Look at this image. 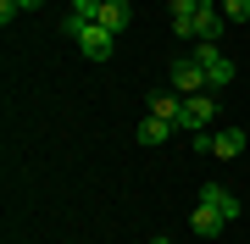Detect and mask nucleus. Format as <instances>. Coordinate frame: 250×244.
Returning <instances> with one entry per match:
<instances>
[{
  "label": "nucleus",
  "instance_id": "nucleus-1",
  "mask_svg": "<svg viewBox=\"0 0 250 244\" xmlns=\"http://www.w3.org/2000/svg\"><path fill=\"white\" fill-rule=\"evenodd\" d=\"M62 34H67V39H72V45H78L83 56H89V61H111V50H117V34H111L106 22H89V17H72V11L62 17Z\"/></svg>",
  "mask_w": 250,
  "mask_h": 244
},
{
  "label": "nucleus",
  "instance_id": "nucleus-2",
  "mask_svg": "<svg viewBox=\"0 0 250 244\" xmlns=\"http://www.w3.org/2000/svg\"><path fill=\"white\" fill-rule=\"evenodd\" d=\"M211 122H217V94H184V106H178L184 133H206Z\"/></svg>",
  "mask_w": 250,
  "mask_h": 244
},
{
  "label": "nucleus",
  "instance_id": "nucleus-3",
  "mask_svg": "<svg viewBox=\"0 0 250 244\" xmlns=\"http://www.w3.org/2000/svg\"><path fill=\"white\" fill-rule=\"evenodd\" d=\"M223 34H228V17L211 6V0H200V11H195V45H217Z\"/></svg>",
  "mask_w": 250,
  "mask_h": 244
},
{
  "label": "nucleus",
  "instance_id": "nucleus-4",
  "mask_svg": "<svg viewBox=\"0 0 250 244\" xmlns=\"http://www.w3.org/2000/svg\"><path fill=\"white\" fill-rule=\"evenodd\" d=\"M172 89H178V94H206V67L189 61V56L172 61Z\"/></svg>",
  "mask_w": 250,
  "mask_h": 244
},
{
  "label": "nucleus",
  "instance_id": "nucleus-5",
  "mask_svg": "<svg viewBox=\"0 0 250 244\" xmlns=\"http://www.w3.org/2000/svg\"><path fill=\"white\" fill-rule=\"evenodd\" d=\"M189 233H195V239H217V233H223V211H211L200 200V206L189 211Z\"/></svg>",
  "mask_w": 250,
  "mask_h": 244
},
{
  "label": "nucleus",
  "instance_id": "nucleus-6",
  "mask_svg": "<svg viewBox=\"0 0 250 244\" xmlns=\"http://www.w3.org/2000/svg\"><path fill=\"white\" fill-rule=\"evenodd\" d=\"M167 11H172V34H178V39H195V11H200V0H167Z\"/></svg>",
  "mask_w": 250,
  "mask_h": 244
},
{
  "label": "nucleus",
  "instance_id": "nucleus-7",
  "mask_svg": "<svg viewBox=\"0 0 250 244\" xmlns=\"http://www.w3.org/2000/svg\"><path fill=\"white\" fill-rule=\"evenodd\" d=\"M200 200H206L211 211H223V222H233V217H239V200H233L223 183H206V189H200Z\"/></svg>",
  "mask_w": 250,
  "mask_h": 244
},
{
  "label": "nucleus",
  "instance_id": "nucleus-8",
  "mask_svg": "<svg viewBox=\"0 0 250 244\" xmlns=\"http://www.w3.org/2000/svg\"><path fill=\"white\" fill-rule=\"evenodd\" d=\"M172 128H178V122H167V117H156V111H150V117L139 122V145H145V150L167 145V133H172Z\"/></svg>",
  "mask_w": 250,
  "mask_h": 244
},
{
  "label": "nucleus",
  "instance_id": "nucleus-9",
  "mask_svg": "<svg viewBox=\"0 0 250 244\" xmlns=\"http://www.w3.org/2000/svg\"><path fill=\"white\" fill-rule=\"evenodd\" d=\"M211 155H223V161H239V155H245V133H239V128H223V133H211Z\"/></svg>",
  "mask_w": 250,
  "mask_h": 244
},
{
  "label": "nucleus",
  "instance_id": "nucleus-10",
  "mask_svg": "<svg viewBox=\"0 0 250 244\" xmlns=\"http://www.w3.org/2000/svg\"><path fill=\"white\" fill-rule=\"evenodd\" d=\"M95 22H106L111 34H123L128 22H134V6H128V0H106V6H100V17Z\"/></svg>",
  "mask_w": 250,
  "mask_h": 244
},
{
  "label": "nucleus",
  "instance_id": "nucleus-11",
  "mask_svg": "<svg viewBox=\"0 0 250 244\" xmlns=\"http://www.w3.org/2000/svg\"><path fill=\"white\" fill-rule=\"evenodd\" d=\"M228 83H233V61H228V56H217V61L206 67V94H217V89H228Z\"/></svg>",
  "mask_w": 250,
  "mask_h": 244
},
{
  "label": "nucleus",
  "instance_id": "nucleus-12",
  "mask_svg": "<svg viewBox=\"0 0 250 244\" xmlns=\"http://www.w3.org/2000/svg\"><path fill=\"white\" fill-rule=\"evenodd\" d=\"M178 106H184V94H178V89H167V94H156V100H150V111H156V117H167V122H178Z\"/></svg>",
  "mask_w": 250,
  "mask_h": 244
},
{
  "label": "nucleus",
  "instance_id": "nucleus-13",
  "mask_svg": "<svg viewBox=\"0 0 250 244\" xmlns=\"http://www.w3.org/2000/svg\"><path fill=\"white\" fill-rule=\"evenodd\" d=\"M217 11H223L233 28H239V22H250V0H217Z\"/></svg>",
  "mask_w": 250,
  "mask_h": 244
},
{
  "label": "nucleus",
  "instance_id": "nucleus-14",
  "mask_svg": "<svg viewBox=\"0 0 250 244\" xmlns=\"http://www.w3.org/2000/svg\"><path fill=\"white\" fill-rule=\"evenodd\" d=\"M100 6H106V0H72V17H89V22H95Z\"/></svg>",
  "mask_w": 250,
  "mask_h": 244
},
{
  "label": "nucleus",
  "instance_id": "nucleus-15",
  "mask_svg": "<svg viewBox=\"0 0 250 244\" xmlns=\"http://www.w3.org/2000/svg\"><path fill=\"white\" fill-rule=\"evenodd\" d=\"M217 56H223V50H217V45H195V50H189V61H200V67H211Z\"/></svg>",
  "mask_w": 250,
  "mask_h": 244
},
{
  "label": "nucleus",
  "instance_id": "nucleus-16",
  "mask_svg": "<svg viewBox=\"0 0 250 244\" xmlns=\"http://www.w3.org/2000/svg\"><path fill=\"white\" fill-rule=\"evenodd\" d=\"M17 11H22V0H0V22H6V28H11V17H17Z\"/></svg>",
  "mask_w": 250,
  "mask_h": 244
},
{
  "label": "nucleus",
  "instance_id": "nucleus-17",
  "mask_svg": "<svg viewBox=\"0 0 250 244\" xmlns=\"http://www.w3.org/2000/svg\"><path fill=\"white\" fill-rule=\"evenodd\" d=\"M34 6H39V0H22V11H34Z\"/></svg>",
  "mask_w": 250,
  "mask_h": 244
},
{
  "label": "nucleus",
  "instance_id": "nucleus-18",
  "mask_svg": "<svg viewBox=\"0 0 250 244\" xmlns=\"http://www.w3.org/2000/svg\"><path fill=\"white\" fill-rule=\"evenodd\" d=\"M150 244H172V239H161V233H156V239H150Z\"/></svg>",
  "mask_w": 250,
  "mask_h": 244
}]
</instances>
